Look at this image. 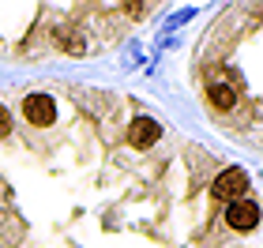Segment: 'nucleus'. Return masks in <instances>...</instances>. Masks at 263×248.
I'll return each instance as SVG.
<instances>
[{
    "mask_svg": "<svg viewBox=\"0 0 263 248\" xmlns=\"http://www.w3.org/2000/svg\"><path fill=\"white\" fill-rule=\"evenodd\" d=\"M211 192H214V199H226V203L245 199V192H248V173L241 169V165H230V169H222L218 177H214Z\"/></svg>",
    "mask_w": 263,
    "mask_h": 248,
    "instance_id": "1",
    "label": "nucleus"
},
{
    "mask_svg": "<svg viewBox=\"0 0 263 248\" xmlns=\"http://www.w3.org/2000/svg\"><path fill=\"white\" fill-rule=\"evenodd\" d=\"M226 226L237 230V233H248L259 226V203L256 199H233L226 203Z\"/></svg>",
    "mask_w": 263,
    "mask_h": 248,
    "instance_id": "2",
    "label": "nucleus"
},
{
    "mask_svg": "<svg viewBox=\"0 0 263 248\" xmlns=\"http://www.w3.org/2000/svg\"><path fill=\"white\" fill-rule=\"evenodd\" d=\"M23 117H27L34 128H45V124L57 121V102L49 94H27V98H23Z\"/></svg>",
    "mask_w": 263,
    "mask_h": 248,
    "instance_id": "3",
    "label": "nucleus"
},
{
    "mask_svg": "<svg viewBox=\"0 0 263 248\" xmlns=\"http://www.w3.org/2000/svg\"><path fill=\"white\" fill-rule=\"evenodd\" d=\"M162 139V124L154 121V117H136L132 121V128H128V143L136 147V150H147V147H154Z\"/></svg>",
    "mask_w": 263,
    "mask_h": 248,
    "instance_id": "4",
    "label": "nucleus"
},
{
    "mask_svg": "<svg viewBox=\"0 0 263 248\" xmlns=\"http://www.w3.org/2000/svg\"><path fill=\"white\" fill-rule=\"evenodd\" d=\"M207 98H211V105H214V109H233V105H237V87H233V83H211V87H207Z\"/></svg>",
    "mask_w": 263,
    "mask_h": 248,
    "instance_id": "5",
    "label": "nucleus"
},
{
    "mask_svg": "<svg viewBox=\"0 0 263 248\" xmlns=\"http://www.w3.org/2000/svg\"><path fill=\"white\" fill-rule=\"evenodd\" d=\"M53 38H57V45H61L64 53H83V49H87L83 34H79V30H71V27H57V30H53Z\"/></svg>",
    "mask_w": 263,
    "mask_h": 248,
    "instance_id": "6",
    "label": "nucleus"
},
{
    "mask_svg": "<svg viewBox=\"0 0 263 248\" xmlns=\"http://www.w3.org/2000/svg\"><path fill=\"white\" fill-rule=\"evenodd\" d=\"M192 19H196V8H181L177 15L165 19V27H162V30H177V27H184V23H192Z\"/></svg>",
    "mask_w": 263,
    "mask_h": 248,
    "instance_id": "7",
    "label": "nucleus"
},
{
    "mask_svg": "<svg viewBox=\"0 0 263 248\" xmlns=\"http://www.w3.org/2000/svg\"><path fill=\"white\" fill-rule=\"evenodd\" d=\"M8 132H11V113L4 109V105H0V139H4Z\"/></svg>",
    "mask_w": 263,
    "mask_h": 248,
    "instance_id": "8",
    "label": "nucleus"
}]
</instances>
